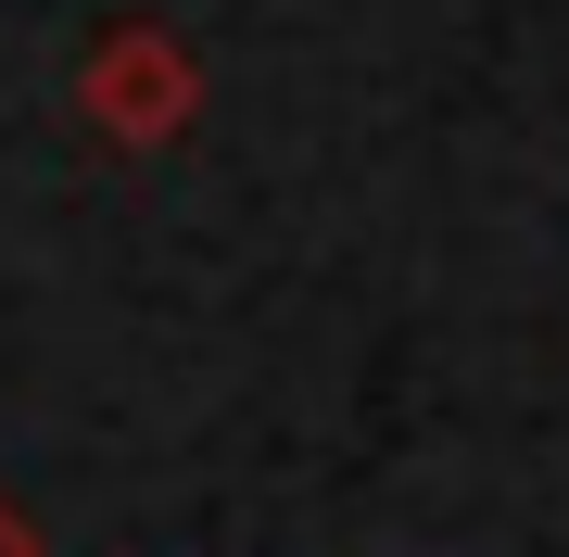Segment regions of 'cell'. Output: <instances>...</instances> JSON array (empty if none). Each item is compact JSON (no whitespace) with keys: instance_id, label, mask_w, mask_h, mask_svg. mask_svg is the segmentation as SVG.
<instances>
[{"instance_id":"2","label":"cell","mask_w":569,"mask_h":557,"mask_svg":"<svg viewBox=\"0 0 569 557\" xmlns=\"http://www.w3.org/2000/svg\"><path fill=\"white\" fill-rule=\"evenodd\" d=\"M0 557H51V533H39V519H26L13 495H0Z\"/></svg>"},{"instance_id":"1","label":"cell","mask_w":569,"mask_h":557,"mask_svg":"<svg viewBox=\"0 0 569 557\" xmlns=\"http://www.w3.org/2000/svg\"><path fill=\"white\" fill-rule=\"evenodd\" d=\"M77 115H89V140H114V152L190 140V127H203V51H190L178 26L127 13V26H102L89 63H77Z\"/></svg>"}]
</instances>
